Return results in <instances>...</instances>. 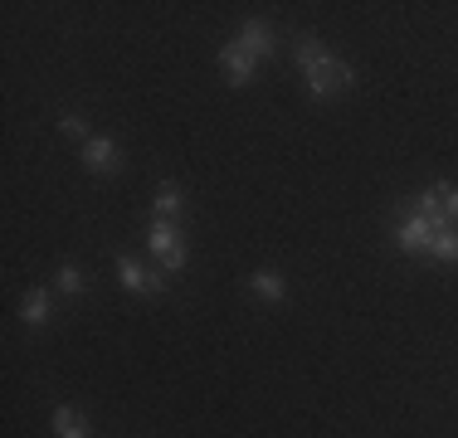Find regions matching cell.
<instances>
[{
    "instance_id": "6da1fadb",
    "label": "cell",
    "mask_w": 458,
    "mask_h": 438,
    "mask_svg": "<svg viewBox=\"0 0 458 438\" xmlns=\"http://www.w3.org/2000/svg\"><path fill=\"white\" fill-rule=\"evenodd\" d=\"M298 63H302V73H308L312 97H336V93H352V83H356L352 63L332 59V54L322 49V39H298Z\"/></svg>"
},
{
    "instance_id": "7a4b0ae2",
    "label": "cell",
    "mask_w": 458,
    "mask_h": 438,
    "mask_svg": "<svg viewBox=\"0 0 458 438\" xmlns=\"http://www.w3.org/2000/svg\"><path fill=\"white\" fill-rule=\"evenodd\" d=\"M147 248L161 258V268H166V273L185 268V234H181L176 219H157V224L147 229Z\"/></svg>"
},
{
    "instance_id": "3957f363",
    "label": "cell",
    "mask_w": 458,
    "mask_h": 438,
    "mask_svg": "<svg viewBox=\"0 0 458 438\" xmlns=\"http://www.w3.org/2000/svg\"><path fill=\"white\" fill-rule=\"evenodd\" d=\"M83 166L93 175H117L123 171V147L113 137H89L83 141Z\"/></svg>"
},
{
    "instance_id": "277c9868",
    "label": "cell",
    "mask_w": 458,
    "mask_h": 438,
    "mask_svg": "<svg viewBox=\"0 0 458 438\" xmlns=\"http://www.w3.org/2000/svg\"><path fill=\"white\" fill-rule=\"evenodd\" d=\"M395 244L405 248V254H429V244H434L429 219H424L420 210H410L405 219H400V229H395Z\"/></svg>"
},
{
    "instance_id": "5b68a950",
    "label": "cell",
    "mask_w": 458,
    "mask_h": 438,
    "mask_svg": "<svg viewBox=\"0 0 458 438\" xmlns=\"http://www.w3.org/2000/svg\"><path fill=\"white\" fill-rule=\"evenodd\" d=\"M117 273H123V288L127 292H161V288H166V282H161V273H147L132 254L117 258Z\"/></svg>"
},
{
    "instance_id": "8992f818",
    "label": "cell",
    "mask_w": 458,
    "mask_h": 438,
    "mask_svg": "<svg viewBox=\"0 0 458 438\" xmlns=\"http://www.w3.org/2000/svg\"><path fill=\"white\" fill-rule=\"evenodd\" d=\"M220 63H225L229 83H234V88H244L249 79H254V63H259V59H254V54H249V49H244V44H239V39H234V44H225Z\"/></svg>"
},
{
    "instance_id": "52a82bcc",
    "label": "cell",
    "mask_w": 458,
    "mask_h": 438,
    "mask_svg": "<svg viewBox=\"0 0 458 438\" xmlns=\"http://www.w3.org/2000/svg\"><path fill=\"white\" fill-rule=\"evenodd\" d=\"M239 44H244L254 59H268V54H274V29H268L264 20H244V29H239Z\"/></svg>"
},
{
    "instance_id": "ba28073f",
    "label": "cell",
    "mask_w": 458,
    "mask_h": 438,
    "mask_svg": "<svg viewBox=\"0 0 458 438\" xmlns=\"http://www.w3.org/2000/svg\"><path fill=\"white\" fill-rule=\"evenodd\" d=\"M54 434H59V438H89V424H83L79 409L59 404V409H54Z\"/></svg>"
},
{
    "instance_id": "9c48e42d",
    "label": "cell",
    "mask_w": 458,
    "mask_h": 438,
    "mask_svg": "<svg viewBox=\"0 0 458 438\" xmlns=\"http://www.w3.org/2000/svg\"><path fill=\"white\" fill-rule=\"evenodd\" d=\"M181 205H185V190H181L176 181H161V190H157V215H161V219H176Z\"/></svg>"
},
{
    "instance_id": "30bf717a",
    "label": "cell",
    "mask_w": 458,
    "mask_h": 438,
    "mask_svg": "<svg viewBox=\"0 0 458 438\" xmlns=\"http://www.w3.org/2000/svg\"><path fill=\"white\" fill-rule=\"evenodd\" d=\"M429 258H439V263H458V229H439V234H434Z\"/></svg>"
},
{
    "instance_id": "8fae6325",
    "label": "cell",
    "mask_w": 458,
    "mask_h": 438,
    "mask_svg": "<svg viewBox=\"0 0 458 438\" xmlns=\"http://www.w3.org/2000/svg\"><path fill=\"white\" fill-rule=\"evenodd\" d=\"M20 316H25L30 326H45V322H49V298H45V292L35 288V292H30L25 302H20Z\"/></svg>"
},
{
    "instance_id": "7c38bea8",
    "label": "cell",
    "mask_w": 458,
    "mask_h": 438,
    "mask_svg": "<svg viewBox=\"0 0 458 438\" xmlns=\"http://www.w3.org/2000/svg\"><path fill=\"white\" fill-rule=\"evenodd\" d=\"M249 288H254L259 298H268V302L283 298V278H278V273H268V268H259L254 278H249Z\"/></svg>"
},
{
    "instance_id": "4fadbf2b",
    "label": "cell",
    "mask_w": 458,
    "mask_h": 438,
    "mask_svg": "<svg viewBox=\"0 0 458 438\" xmlns=\"http://www.w3.org/2000/svg\"><path fill=\"white\" fill-rule=\"evenodd\" d=\"M444 195H449V185H429V190L420 195V215H444Z\"/></svg>"
},
{
    "instance_id": "5bb4252c",
    "label": "cell",
    "mask_w": 458,
    "mask_h": 438,
    "mask_svg": "<svg viewBox=\"0 0 458 438\" xmlns=\"http://www.w3.org/2000/svg\"><path fill=\"white\" fill-rule=\"evenodd\" d=\"M59 288L69 292V298H79V292L89 288V282H83V273L73 268V263H64V268H59Z\"/></svg>"
},
{
    "instance_id": "9a60e30c",
    "label": "cell",
    "mask_w": 458,
    "mask_h": 438,
    "mask_svg": "<svg viewBox=\"0 0 458 438\" xmlns=\"http://www.w3.org/2000/svg\"><path fill=\"white\" fill-rule=\"evenodd\" d=\"M64 137H83V131H89V122H83V117H64Z\"/></svg>"
},
{
    "instance_id": "2e32d148",
    "label": "cell",
    "mask_w": 458,
    "mask_h": 438,
    "mask_svg": "<svg viewBox=\"0 0 458 438\" xmlns=\"http://www.w3.org/2000/svg\"><path fill=\"white\" fill-rule=\"evenodd\" d=\"M444 215L458 224V185H449V195H444Z\"/></svg>"
}]
</instances>
